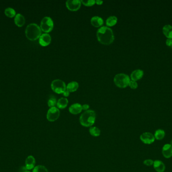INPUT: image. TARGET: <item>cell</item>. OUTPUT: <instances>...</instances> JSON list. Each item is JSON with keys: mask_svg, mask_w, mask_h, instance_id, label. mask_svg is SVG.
<instances>
[{"mask_svg": "<svg viewBox=\"0 0 172 172\" xmlns=\"http://www.w3.org/2000/svg\"><path fill=\"white\" fill-rule=\"evenodd\" d=\"M97 37L100 43L105 45H110L114 40L113 32L107 26H102L97 30Z\"/></svg>", "mask_w": 172, "mask_h": 172, "instance_id": "cell-1", "label": "cell"}, {"mask_svg": "<svg viewBox=\"0 0 172 172\" xmlns=\"http://www.w3.org/2000/svg\"><path fill=\"white\" fill-rule=\"evenodd\" d=\"M25 34L29 40L34 41L37 40L41 35V29L37 24L31 23L27 26Z\"/></svg>", "mask_w": 172, "mask_h": 172, "instance_id": "cell-2", "label": "cell"}, {"mask_svg": "<svg viewBox=\"0 0 172 172\" xmlns=\"http://www.w3.org/2000/svg\"><path fill=\"white\" fill-rule=\"evenodd\" d=\"M96 117V115L95 111L91 110L85 111L80 116V124L86 127H92L95 122Z\"/></svg>", "mask_w": 172, "mask_h": 172, "instance_id": "cell-3", "label": "cell"}, {"mask_svg": "<svg viewBox=\"0 0 172 172\" xmlns=\"http://www.w3.org/2000/svg\"><path fill=\"white\" fill-rule=\"evenodd\" d=\"M130 81L129 76L124 73L117 74L114 78V82L116 85L120 88L127 87L129 85Z\"/></svg>", "mask_w": 172, "mask_h": 172, "instance_id": "cell-4", "label": "cell"}, {"mask_svg": "<svg viewBox=\"0 0 172 172\" xmlns=\"http://www.w3.org/2000/svg\"><path fill=\"white\" fill-rule=\"evenodd\" d=\"M51 87L54 92L58 94H63L66 90V85L63 80L55 79L52 81Z\"/></svg>", "mask_w": 172, "mask_h": 172, "instance_id": "cell-5", "label": "cell"}, {"mask_svg": "<svg viewBox=\"0 0 172 172\" xmlns=\"http://www.w3.org/2000/svg\"><path fill=\"white\" fill-rule=\"evenodd\" d=\"M54 22L51 17H45L42 19L40 23V28L42 30L48 33L51 32L54 28Z\"/></svg>", "mask_w": 172, "mask_h": 172, "instance_id": "cell-6", "label": "cell"}, {"mask_svg": "<svg viewBox=\"0 0 172 172\" xmlns=\"http://www.w3.org/2000/svg\"><path fill=\"white\" fill-rule=\"evenodd\" d=\"M60 115V112L59 109L55 107H54L48 110L46 115V118L49 122H54L59 119Z\"/></svg>", "mask_w": 172, "mask_h": 172, "instance_id": "cell-7", "label": "cell"}, {"mask_svg": "<svg viewBox=\"0 0 172 172\" xmlns=\"http://www.w3.org/2000/svg\"><path fill=\"white\" fill-rule=\"evenodd\" d=\"M140 139L146 145H151L154 143L155 139L152 133L150 132H145L140 135Z\"/></svg>", "mask_w": 172, "mask_h": 172, "instance_id": "cell-8", "label": "cell"}, {"mask_svg": "<svg viewBox=\"0 0 172 172\" xmlns=\"http://www.w3.org/2000/svg\"><path fill=\"white\" fill-rule=\"evenodd\" d=\"M66 6L70 11L78 10L81 6V1L80 0H68L66 1Z\"/></svg>", "mask_w": 172, "mask_h": 172, "instance_id": "cell-9", "label": "cell"}, {"mask_svg": "<svg viewBox=\"0 0 172 172\" xmlns=\"http://www.w3.org/2000/svg\"><path fill=\"white\" fill-rule=\"evenodd\" d=\"M51 37L49 34L43 33L39 38V43L42 46H48L51 43Z\"/></svg>", "mask_w": 172, "mask_h": 172, "instance_id": "cell-10", "label": "cell"}, {"mask_svg": "<svg viewBox=\"0 0 172 172\" xmlns=\"http://www.w3.org/2000/svg\"><path fill=\"white\" fill-rule=\"evenodd\" d=\"M162 154L166 158H169L172 157V146L170 144H166L162 148Z\"/></svg>", "mask_w": 172, "mask_h": 172, "instance_id": "cell-11", "label": "cell"}, {"mask_svg": "<svg viewBox=\"0 0 172 172\" xmlns=\"http://www.w3.org/2000/svg\"><path fill=\"white\" fill-rule=\"evenodd\" d=\"M35 159L32 155H29L26 158L25 161V167L27 170L33 169L35 165Z\"/></svg>", "mask_w": 172, "mask_h": 172, "instance_id": "cell-12", "label": "cell"}, {"mask_svg": "<svg viewBox=\"0 0 172 172\" xmlns=\"http://www.w3.org/2000/svg\"><path fill=\"white\" fill-rule=\"evenodd\" d=\"M69 110L71 114H73V115H77L81 112L83 110L82 106L78 103H75L69 107Z\"/></svg>", "mask_w": 172, "mask_h": 172, "instance_id": "cell-13", "label": "cell"}, {"mask_svg": "<svg viewBox=\"0 0 172 172\" xmlns=\"http://www.w3.org/2000/svg\"><path fill=\"white\" fill-rule=\"evenodd\" d=\"M154 169L157 172H164L166 169V166L163 161L160 160H155L153 164Z\"/></svg>", "mask_w": 172, "mask_h": 172, "instance_id": "cell-14", "label": "cell"}, {"mask_svg": "<svg viewBox=\"0 0 172 172\" xmlns=\"http://www.w3.org/2000/svg\"><path fill=\"white\" fill-rule=\"evenodd\" d=\"M143 75V71L142 70L137 69L132 71L131 74V77L133 81H137L142 78Z\"/></svg>", "mask_w": 172, "mask_h": 172, "instance_id": "cell-15", "label": "cell"}, {"mask_svg": "<svg viewBox=\"0 0 172 172\" xmlns=\"http://www.w3.org/2000/svg\"><path fill=\"white\" fill-rule=\"evenodd\" d=\"M91 23L93 26H95L96 27H99L103 24L104 21L101 17L96 16L91 18Z\"/></svg>", "mask_w": 172, "mask_h": 172, "instance_id": "cell-16", "label": "cell"}, {"mask_svg": "<svg viewBox=\"0 0 172 172\" xmlns=\"http://www.w3.org/2000/svg\"><path fill=\"white\" fill-rule=\"evenodd\" d=\"M14 22L17 26L22 27L25 23V19L21 14H17L14 18Z\"/></svg>", "mask_w": 172, "mask_h": 172, "instance_id": "cell-17", "label": "cell"}, {"mask_svg": "<svg viewBox=\"0 0 172 172\" xmlns=\"http://www.w3.org/2000/svg\"><path fill=\"white\" fill-rule=\"evenodd\" d=\"M163 33L167 39H172V26L170 24L165 25L163 28Z\"/></svg>", "mask_w": 172, "mask_h": 172, "instance_id": "cell-18", "label": "cell"}, {"mask_svg": "<svg viewBox=\"0 0 172 172\" xmlns=\"http://www.w3.org/2000/svg\"><path fill=\"white\" fill-rule=\"evenodd\" d=\"M68 103H69V101H68V100L67 98H65V97H62V98H60L58 100V101H57V107L59 109H63L67 107Z\"/></svg>", "mask_w": 172, "mask_h": 172, "instance_id": "cell-19", "label": "cell"}, {"mask_svg": "<svg viewBox=\"0 0 172 172\" xmlns=\"http://www.w3.org/2000/svg\"><path fill=\"white\" fill-rule=\"evenodd\" d=\"M78 83L76 81H72L68 83L66 86V89L69 92H74L78 89Z\"/></svg>", "mask_w": 172, "mask_h": 172, "instance_id": "cell-20", "label": "cell"}, {"mask_svg": "<svg viewBox=\"0 0 172 172\" xmlns=\"http://www.w3.org/2000/svg\"><path fill=\"white\" fill-rule=\"evenodd\" d=\"M154 136L155 139L161 140L164 139L165 136V132L163 129H158L155 131Z\"/></svg>", "mask_w": 172, "mask_h": 172, "instance_id": "cell-21", "label": "cell"}, {"mask_svg": "<svg viewBox=\"0 0 172 172\" xmlns=\"http://www.w3.org/2000/svg\"><path fill=\"white\" fill-rule=\"evenodd\" d=\"M117 18L115 16H109L106 20V25L108 26H113L117 23Z\"/></svg>", "mask_w": 172, "mask_h": 172, "instance_id": "cell-22", "label": "cell"}, {"mask_svg": "<svg viewBox=\"0 0 172 172\" xmlns=\"http://www.w3.org/2000/svg\"><path fill=\"white\" fill-rule=\"evenodd\" d=\"M89 132L92 136L94 137L99 136L101 134L100 129L96 126L91 127L89 129Z\"/></svg>", "mask_w": 172, "mask_h": 172, "instance_id": "cell-23", "label": "cell"}, {"mask_svg": "<svg viewBox=\"0 0 172 172\" xmlns=\"http://www.w3.org/2000/svg\"><path fill=\"white\" fill-rule=\"evenodd\" d=\"M5 14L6 16L9 18L15 17L16 11L12 8H7L5 9Z\"/></svg>", "mask_w": 172, "mask_h": 172, "instance_id": "cell-24", "label": "cell"}, {"mask_svg": "<svg viewBox=\"0 0 172 172\" xmlns=\"http://www.w3.org/2000/svg\"><path fill=\"white\" fill-rule=\"evenodd\" d=\"M33 172H48V170L45 167L42 165L35 166L33 169Z\"/></svg>", "mask_w": 172, "mask_h": 172, "instance_id": "cell-25", "label": "cell"}, {"mask_svg": "<svg viewBox=\"0 0 172 172\" xmlns=\"http://www.w3.org/2000/svg\"><path fill=\"white\" fill-rule=\"evenodd\" d=\"M48 106L50 108L54 107H55V105H57V100L54 97H51L48 100Z\"/></svg>", "mask_w": 172, "mask_h": 172, "instance_id": "cell-26", "label": "cell"}, {"mask_svg": "<svg viewBox=\"0 0 172 172\" xmlns=\"http://www.w3.org/2000/svg\"><path fill=\"white\" fill-rule=\"evenodd\" d=\"M81 3L86 6H92L96 3L95 0H88V1H81Z\"/></svg>", "mask_w": 172, "mask_h": 172, "instance_id": "cell-27", "label": "cell"}, {"mask_svg": "<svg viewBox=\"0 0 172 172\" xmlns=\"http://www.w3.org/2000/svg\"><path fill=\"white\" fill-rule=\"evenodd\" d=\"M129 87L132 88V89H135L137 88L138 87V84L137 83V81H133V80H131V81H130L129 83Z\"/></svg>", "mask_w": 172, "mask_h": 172, "instance_id": "cell-28", "label": "cell"}, {"mask_svg": "<svg viewBox=\"0 0 172 172\" xmlns=\"http://www.w3.org/2000/svg\"><path fill=\"white\" fill-rule=\"evenodd\" d=\"M154 161L151 159H147L143 161V164L146 166H151L154 164Z\"/></svg>", "mask_w": 172, "mask_h": 172, "instance_id": "cell-29", "label": "cell"}, {"mask_svg": "<svg viewBox=\"0 0 172 172\" xmlns=\"http://www.w3.org/2000/svg\"><path fill=\"white\" fill-rule=\"evenodd\" d=\"M166 43L167 46L171 47L172 46V39H167L166 40Z\"/></svg>", "mask_w": 172, "mask_h": 172, "instance_id": "cell-30", "label": "cell"}, {"mask_svg": "<svg viewBox=\"0 0 172 172\" xmlns=\"http://www.w3.org/2000/svg\"><path fill=\"white\" fill-rule=\"evenodd\" d=\"M89 108V105H88V104H84L82 106V109H83V110H84V111H88Z\"/></svg>", "mask_w": 172, "mask_h": 172, "instance_id": "cell-31", "label": "cell"}, {"mask_svg": "<svg viewBox=\"0 0 172 172\" xmlns=\"http://www.w3.org/2000/svg\"><path fill=\"white\" fill-rule=\"evenodd\" d=\"M63 95H64L65 97H69V92L66 89V90L63 92Z\"/></svg>", "mask_w": 172, "mask_h": 172, "instance_id": "cell-32", "label": "cell"}, {"mask_svg": "<svg viewBox=\"0 0 172 172\" xmlns=\"http://www.w3.org/2000/svg\"><path fill=\"white\" fill-rule=\"evenodd\" d=\"M103 2L102 1H100V0H97L96 1V3L98 4V5H102L103 4Z\"/></svg>", "mask_w": 172, "mask_h": 172, "instance_id": "cell-33", "label": "cell"}, {"mask_svg": "<svg viewBox=\"0 0 172 172\" xmlns=\"http://www.w3.org/2000/svg\"><path fill=\"white\" fill-rule=\"evenodd\" d=\"M24 172H30V171H29V170H26V171H25Z\"/></svg>", "mask_w": 172, "mask_h": 172, "instance_id": "cell-34", "label": "cell"}, {"mask_svg": "<svg viewBox=\"0 0 172 172\" xmlns=\"http://www.w3.org/2000/svg\"><path fill=\"white\" fill-rule=\"evenodd\" d=\"M170 145H172V140H171V141H170Z\"/></svg>", "mask_w": 172, "mask_h": 172, "instance_id": "cell-35", "label": "cell"}, {"mask_svg": "<svg viewBox=\"0 0 172 172\" xmlns=\"http://www.w3.org/2000/svg\"><path fill=\"white\" fill-rule=\"evenodd\" d=\"M170 48H172V46H171V47H170Z\"/></svg>", "mask_w": 172, "mask_h": 172, "instance_id": "cell-36", "label": "cell"}]
</instances>
